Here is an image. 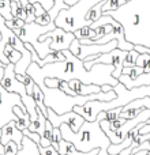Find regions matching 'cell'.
I'll use <instances>...</instances> for the list:
<instances>
[{"label": "cell", "mask_w": 150, "mask_h": 155, "mask_svg": "<svg viewBox=\"0 0 150 155\" xmlns=\"http://www.w3.org/2000/svg\"><path fill=\"white\" fill-rule=\"evenodd\" d=\"M66 60L64 61H56L51 64H45L40 67L37 63H32L27 68L26 74L34 80L36 84H45V79H62L64 82L71 80H80L85 84H96L104 86L109 84L115 87L119 83L118 79L112 76L115 67L109 64H94L91 70H86L83 61L75 57L70 51H63Z\"/></svg>", "instance_id": "6da1fadb"}, {"label": "cell", "mask_w": 150, "mask_h": 155, "mask_svg": "<svg viewBox=\"0 0 150 155\" xmlns=\"http://www.w3.org/2000/svg\"><path fill=\"white\" fill-rule=\"evenodd\" d=\"M104 15L112 16L123 26L130 44L150 48V0H131Z\"/></svg>", "instance_id": "7a4b0ae2"}, {"label": "cell", "mask_w": 150, "mask_h": 155, "mask_svg": "<svg viewBox=\"0 0 150 155\" xmlns=\"http://www.w3.org/2000/svg\"><path fill=\"white\" fill-rule=\"evenodd\" d=\"M105 112L100 113L97 116L96 121H85L83 125L78 132H73V129L67 124L60 125L62 136L64 140L73 143L78 151L80 153H89L96 148H100V153H108V147L111 143L109 137L105 135V132L101 128V120H104Z\"/></svg>", "instance_id": "3957f363"}, {"label": "cell", "mask_w": 150, "mask_h": 155, "mask_svg": "<svg viewBox=\"0 0 150 155\" xmlns=\"http://www.w3.org/2000/svg\"><path fill=\"white\" fill-rule=\"evenodd\" d=\"M113 91L118 94L115 99L109 102H102V101H90L85 104L83 106H75L74 112L80 114L85 121H96L97 116L102 112H108V110H113L118 107H124L128 105L130 102L135 101V99H141L145 97H150V86H141V87L128 88L119 82L118 84L113 87Z\"/></svg>", "instance_id": "277c9868"}, {"label": "cell", "mask_w": 150, "mask_h": 155, "mask_svg": "<svg viewBox=\"0 0 150 155\" xmlns=\"http://www.w3.org/2000/svg\"><path fill=\"white\" fill-rule=\"evenodd\" d=\"M56 29V25L55 23H51V25H46V26H41V25L36 23V22H32V23H26L23 27L18 30H14L16 35L22 40L23 44H27L29 42L30 45L34 48V51L37 52L38 57L41 60L45 59L49 53H52V49H51V44H52V40L51 38H45L43 42H38L40 37L45 33H49L52 30Z\"/></svg>", "instance_id": "5b68a950"}, {"label": "cell", "mask_w": 150, "mask_h": 155, "mask_svg": "<svg viewBox=\"0 0 150 155\" xmlns=\"http://www.w3.org/2000/svg\"><path fill=\"white\" fill-rule=\"evenodd\" d=\"M100 2H102V0H80L68 10L60 11V14L57 15L56 21H55V25H56V27L63 29L64 31H77L80 27L86 26V14L96 4H98Z\"/></svg>", "instance_id": "8992f818"}, {"label": "cell", "mask_w": 150, "mask_h": 155, "mask_svg": "<svg viewBox=\"0 0 150 155\" xmlns=\"http://www.w3.org/2000/svg\"><path fill=\"white\" fill-rule=\"evenodd\" d=\"M4 68L5 67H0V80L4 76ZM15 106H19L23 112L27 113L26 107H25L23 102H22L21 95H18L15 93H10L0 84V128L7 125L10 121L18 120V117L14 113V107Z\"/></svg>", "instance_id": "52a82bcc"}, {"label": "cell", "mask_w": 150, "mask_h": 155, "mask_svg": "<svg viewBox=\"0 0 150 155\" xmlns=\"http://www.w3.org/2000/svg\"><path fill=\"white\" fill-rule=\"evenodd\" d=\"M127 56L126 51H121V49H115V51L109 52V53H104L101 56H98L97 59L91 60V61H83V65H85L86 70H91L94 67V64H109L115 67V71H113L112 76L115 79L119 80V78L123 74V63L124 59Z\"/></svg>", "instance_id": "ba28073f"}, {"label": "cell", "mask_w": 150, "mask_h": 155, "mask_svg": "<svg viewBox=\"0 0 150 155\" xmlns=\"http://www.w3.org/2000/svg\"><path fill=\"white\" fill-rule=\"evenodd\" d=\"M46 118L51 121L53 128H60L62 124H67L73 129V132H78L80 129V127L83 125V123H85V118L80 114L75 113L74 110L73 112L64 113V114H57V113H55L53 110L48 107V116H46Z\"/></svg>", "instance_id": "9c48e42d"}, {"label": "cell", "mask_w": 150, "mask_h": 155, "mask_svg": "<svg viewBox=\"0 0 150 155\" xmlns=\"http://www.w3.org/2000/svg\"><path fill=\"white\" fill-rule=\"evenodd\" d=\"M45 38H51L52 44H51V49L52 51H57V52H63V51H67L70 49L71 42L75 40V34L70 31H64L63 29H59L56 27L55 30L49 33H45L40 37L38 42H43Z\"/></svg>", "instance_id": "30bf717a"}, {"label": "cell", "mask_w": 150, "mask_h": 155, "mask_svg": "<svg viewBox=\"0 0 150 155\" xmlns=\"http://www.w3.org/2000/svg\"><path fill=\"white\" fill-rule=\"evenodd\" d=\"M0 84L7 91H10V93H15V94H18V95H21V98L29 95L26 91V86L16 79L15 65L14 64H8L7 67L4 68V76L0 80Z\"/></svg>", "instance_id": "8fae6325"}, {"label": "cell", "mask_w": 150, "mask_h": 155, "mask_svg": "<svg viewBox=\"0 0 150 155\" xmlns=\"http://www.w3.org/2000/svg\"><path fill=\"white\" fill-rule=\"evenodd\" d=\"M68 5L66 4V0H55L53 7L51 8L49 11H45L44 14H41L40 16L36 18V23L41 25V26H46V25L55 23L57 15L60 14V11L63 10H68Z\"/></svg>", "instance_id": "7c38bea8"}, {"label": "cell", "mask_w": 150, "mask_h": 155, "mask_svg": "<svg viewBox=\"0 0 150 155\" xmlns=\"http://www.w3.org/2000/svg\"><path fill=\"white\" fill-rule=\"evenodd\" d=\"M25 135L22 131H19L16 127L15 121H10L7 125H4L2 128V144L5 146L10 142H15L19 146V148H22V140H23Z\"/></svg>", "instance_id": "4fadbf2b"}, {"label": "cell", "mask_w": 150, "mask_h": 155, "mask_svg": "<svg viewBox=\"0 0 150 155\" xmlns=\"http://www.w3.org/2000/svg\"><path fill=\"white\" fill-rule=\"evenodd\" d=\"M70 88L75 95H91V94L101 93V87L96 84H85L80 80H71L68 82Z\"/></svg>", "instance_id": "5bb4252c"}, {"label": "cell", "mask_w": 150, "mask_h": 155, "mask_svg": "<svg viewBox=\"0 0 150 155\" xmlns=\"http://www.w3.org/2000/svg\"><path fill=\"white\" fill-rule=\"evenodd\" d=\"M119 82L123 83L128 90L135 88V87H141V86H150V72H143L142 75H139L138 79H135V80H131L127 75L121 74V76L119 78Z\"/></svg>", "instance_id": "9a60e30c"}, {"label": "cell", "mask_w": 150, "mask_h": 155, "mask_svg": "<svg viewBox=\"0 0 150 155\" xmlns=\"http://www.w3.org/2000/svg\"><path fill=\"white\" fill-rule=\"evenodd\" d=\"M105 2H107V0H102V2H100L98 4H96L90 11H89L87 14H86V18H85L86 26H91L94 22H97L102 16V5L105 4Z\"/></svg>", "instance_id": "2e32d148"}, {"label": "cell", "mask_w": 150, "mask_h": 155, "mask_svg": "<svg viewBox=\"0 0 150 155\" xmlns=\"http://www.w3.org/2000/svg\"><path fill=\"white\" fill-rule=\"evenodd\" d=\"M14 113H15V116L18 117V120H16L15 123H16V127H18L19 131L29 129V127H30V116H29V113L23 112L19 106L14 107Z\"/></svg>", "instance_id": "e0dca14e"}, {"label": "cell", "mask_w": 150, "mask_h": 155, "mask_svg": "<svg viewBox=\"0 0 150 155\" xmlns=\"http://www.w3.org/2000/svg\"><path fill=\"white\" fill-rule=\"evenodd\" d=\"M16 155H41V154L38 151V146L33 140H30L29 137L25 136L23 140H22V148L18 151Z\"/></svg>", "instance_id": "ac0fdd59"}, {"label": "cell", "mask_w": 150, "mask_h": 155, "mask_svg": "<svg viewBox=\"0 0 150 155\" xmlns=\"http://www.w3.org/2000/svg\"><path fill=\"white\" fill-rule=\"evenodd\" d=\"M74 34H75V38L79 41H82V40H93L94 41L96 40V31H94L90 26L80 27L79 30L74 31Z\"/></svg>", "instance_id": "d6986e66"}, {"label": "cell", "mask_w": 150, "mask_h": 155, "mask_svg": "<svg viewBox=\"0 0 150 155\" xmlns=\"http://www.w3.org/2000/svg\"><path fill=\"white\" fill-rule=\"evenodd\" d=\"M53 125L51 124V121H46V125H45V131H44V135L41 136V142L40 146L43 147H49L52 146V136H53Z\"/></svg>", "instance_id": "ffe728a7"}, {"label": "cell", "mask_w": 150, "mask_h": 155, "mask_svg": "<svg viewBox=\"0 0 150 155\" xmlns=\"http://www.w3.org/2000/svg\"><path fill=\"white\" fill-rule=\"evenodd\" d=\"M22 8H23L25 14H26V23H32L36 22V8L34 4L29 2V0H21Z\"/></svg>", "instance_id": "44dd1931"}, {"label": "cell", "mask_w": 150, "mask_h": 155, "mask_svg": "<svg viewBox=\"0 0 150 155\" xmlns=\"http://www.w3.org/2000/svg\"><path fill=\"white\" fill-rule=\"evenodd\" d=\"M4 54H5V57L8 59L10 64H14V65H15L16 63H18L19 60L22 59V53H19V52L16 51V49H14L11 45H5Z\"/></svg>", "instance_id": "7402d4cb"}, {"label": "cell", "mask_w": 150, "mask_h": 155, "mask_svg": "<svg viewBox=\"0 0 150 155\" xmlns=\"http://www.w3.org/2000/svg\"><path fill=\"white\" fill-rule=\"evenodd\" d=\"M126 0H107L105 2V4L102 5V15L107 12H109V11H116L119 10V8L121 7V5L126 4Z\"/></svg>", "instance_id": "603a6c76"}, {"label": "cell", "mask_w": 150, "mask_h": 155, "mask_svg": "<svg viewBox=\"0 0 150 155\" xmlns=\"http://www.w3.org/2000/svg\"><path fill=\"white\" fill-rule=\"evenodd\" d=\"M0 15L5 21H11L14 18L11 12V2L10 0H0Z\"/></svg>", "instance_id": "cb8c5ba5"}, {"label": "cell", "mask_w": 150, "mask_h": 155, "mask_svg": "<svg viewBox=\"0 0 150 155\" xmlns=\"http://www.w3.org/2000/svg\"><path fill=\"white\" fill-rule=\"evenodd\" d=\"M138 56H139V53H138L135 49H132V51H128V52H127L126 59H124L123 67H124V68L135 67V65H137V59H138Z\"/></svg>", "instance_id": "d4e9b609"}, {"label": "cell", "mask_w": 150, "mask_h": 155, "mask_svg": "<svg viewBox=\"0 0 150 155\" xmlns=\"http://www.w3.org/2000/svg\"><path fill=\"white\" fill-rule=\"evenodd\" d=\"M11 12H12L14 18H21L26 22V14H25L23 8H22L21 0L19 2H11Z\"/></svg>", "instance_id": "484cf974"}, {"label": "cell", "mask_w": 150, "mask_h": 155, "mask_svg": "<svg viewBox=\"0 0 150 155\" xmlns=\"http://www.w3.org/2000/svg\"><path fill=\"white\" fill-rule=\"evenodd\" d=\"M143 72H145V71H143V68L138 67V65H135V67H131V68H123V74L128 76L131 80L138 79V76L142 75Z\"/></svg>", "instance_id": "4316f807"}, {"label": "cell", "mask_w": 150, "mask_h": 155, "mask_svg": "<svg viewBox=\"0 0 150 155\" xmlns=\"http://www.w3.org/2000/svg\"><path fill=\"white\" fill-rule=\"evenodd\" d=\"M137 65L143 68L145 72H150V54H139L137 59Z\"/></svg>", "instance_id": "83f0119b"}, {"label": "cell", "mask_w": 150, "mask_h": 155, "mask_svg": "<svg viewBox=\"0 0 150 155\" xmlns=\"http://www.w3.org/2000/svg\"><path fill=\"white\" fill-rule=\"evenodd\" d=\"M113 27H115L113 25L108 23V25H104V26H100V27H97V29H94V31H96V40L94 41H97V40H100V38H102L104 35L109 34L113 30Z\"/></svg>", "instance_id": "f1b7e54d"}, {"label": "cell", "mask_w": 150, "mask_h": 155, "mask_svg": "<svg viewBox=\"0 0 150 155\" xmlns=\"http://www.w3.org/2000/svg\"><path fill=\"white\" fill-rule=\"evenodd\" d=\"M5 25H7L8 29H11L14 31V30H18L21 27H23L26 25V22L21 18H12L11 21H5Z\"/></svg>", "instance_id": "f546056e"}, {"label": "cell", "mask_w": 150, "mask_h": 155, "mask_svg": "<svg viewBox=\"0 0 150 155\" xmlns=\"http://www.w3.org/2000/svg\"><path fill=\"white\" fill-rule=\"evenodd\" d=\"M62 140H63V136H62V131H60V128H55L53 129V136H52V146H53L55 150H57V153H59Z\"/></svg>", "instance_id": "4dcf8cb0"}, {"label": "cell", "mask_w": 150, "mask_h": 155, "mask_svg": "<svg viewBox=\"0 0 150 155\" xmlns=\"http://www.w3.org/2000/svg\"><path fill=\"white\" fill-rule=\"evenodd\" d=\"M121 110H123V107H118V109H113V110H108V112H105V117L104 120L107 121H115L119 118V116H120Z\"/></svg>", "instance_id": "1f68e13d"}, {"label": "cell", "mask_w": 150, "mask_h": 155, "mask_svg": "<svg viewBox=\"0 0 150 155\" xmlns=\"http://www.w3.org/2000/svg\"><path fill=\"white\" fill-rule=\"evenodd\" d=\"M19 150L21 148L15 142H10L4 146V155H16Z\"/></svg>", "instance_id": "d6a6232c"}, {"label": "cell", "mask_w": 150, "mask_h": 155, "mask_svg": "<svg viewBox=\"0 0 150 155\" xmlns=\"http://www.w3.org/2000/svg\"><path fill=\"white\" fill-rule=\"evenodd\" d=\"M23 132V135L26 137H29L30 140H33V142L36 143L37 146H40V142H41V136L38 134H36V132H30L29 129H25V131H22Z\"/></svg>", "instance_id": "836d02e7"}, {"label": "cell", "mask_w": 150, "mask_h": 155, "mask_svg": "<svg viewBox=\"0 0 150 155\" xmlns=\"http://www.w3.org/2000/svg\"><path fill=\"white\" fill-rule=\"evenodd\" d=\"M32 4H36V3H40L41 5L44 7V10L45 11H49L52 7H53V3L55 0H29Z\"/></svg>", "instance_id": "e575fe53"}, {"label": "cell", "mask_w": 150, "mask_h": 155, "mask_svg": "<svg viewBox=\"0 0 150 155\" xmlns=\"http://www.w3.org/2000/svg\"><path fill=\"white\" fill-rule=\"evenodd\" d=\"M38 151L41 155H60L57 153V150H55L53 146H49V147H43V146H38Z\"/></svg>", "instance_id": "d590c367"}, {"label": "cell", "mask_w": 150, "mask_h": 155, "mask_svg": "<svg viewBox=\"0 0 150 155\" xmlns=\"http://www.w3.org/2000/svg\"><path fill=\"white\" fill-rule=\"evenodd\" d=\"M126 121L127 120H124V118H121V117H119L118 120H115V121H111L109 123V129L111 131H116V129L121 128V127L126 124Z\"/></svg>", "instance_id": "8d00e7d4"}, {"label": "cell", "mask_w": 150, "mask_h": 155, "mask_svg": "<svg viewBox=\"0 0 150 155\" xmlns=\"http://www.w3.org/2000/svg\"><path fill=\"white\" fill-rule=\"evenodd\" d=\"M150 132V120L148 123H145V125H142L139 128V135H148Z\"/></svg>", "instance_id": "74e56055"}, {"label": "cell", "mask_w": 150, "mask_h": 155, "mask_svg": "<svg viewBox=\"0 0 150 155\" xmlns=\"http://www.w3.org/2000/svg\"><path fill=\"white\" fill-rule=\"evenodd\" d=\"M34 8H36V18H37V16H40L41 14H44V12H45V10H44V7L40 4V3H36V4H34Z\"/></svg>", "instance_id": "f35d334b"}, {"label": "cell", "mask_w": 150, "mask_h": 155, "mask_svg": "<svg viewBox=\"0 0 150 155\" xmlns=\"http://www.w3.org/2000/svg\"><path fill=\"white\" fill-rule=\"evenodd\" d=\"M112 90H113V87H112V86H109V84L101 86V91H102V93H108V91H112Z\"/></svg>", "instance_id": "ab89813d"}, {"label": "cell", "mask_w": 150, "mask_h": 155, "mask_svg": "<svg viewBox=\"0 0 150 155\" xmlns=\"http://www.w3.org/2000/svg\"><path fill=\"white\" fill-rule=\"evenodd\" d=\"M78 2H80V0H66V4H67L68 7H73V5H75Z\"/></svg>", "instance_id": "60d3db41"}, {"label": "cell", "mask_w": 150, "mask_h": 155, "mask_svg": "<svg viewBox=\"0 0 150 155\" xmlns=\"http://www.w3.org/2000/svg\"><path fill=\"white\" fill-rule=\"evenodd\" d=\"M0 67H5V65H4V64H3V63H2V61H0Z\"/></svg>", "instance_id": "b9f144b4"}, {"label": "cell", "mask_w": 150, "mask_h": 155, "mask_svg": "<svg viewBox=\"0 0 150 155\" xmlns=\"http://www.w3.org/2000/svg\"><path fill=\"white\" fill-rule=\"evenodd\" d=\"M0 40H2V34H0Z\"/></svg>", "instance_id": "7bdbcfd3"}, {"label": "cell", "mask_w": 150, "mask_h": 155, "mask_svg": "<svg viewBox=\"0 0 150 155\" xmlns=\"http://www.w3.org/2000/svg\"><path fill=\"white\" fill-rule=\"evenodd\" d=\"M116 155H120V154H116Z\"/></svg>", "instance_id": "ee69618b"}, {"label": "cell", "mask_w": 150, "mask_h": 155, "mask_svg": "<svg viewBox=\"0 0 150 155\" xmlns=\"http://www.w3.org/2000/svg\"><path fill=\"white\" fill-rule=\"evenodd\" d=\"M149 143H150V139H149Z\"/></svg>", "instance_id": "f6af8a7d"}]
</instances>
